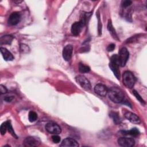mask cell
<instances>
[{"label": "cell", "instance_id": "obj_20", "mask_svg": "<svg viewBox=\"0 0 147 147\" xmlns=\"http://www.w3.org/2000/svg\"><path fill=\"white\" fill-rule=\"evenodd\" d=\"M79 71L81 73H87L90 71V67L82 63L79 64Z\"/></svg>", "mask_w": 147, "mask_h": 147}, {"label": "cell", "instance_id": "obj_1", "mask_svg": "<svg viewBox=\"0 0 147 147\" xmlns=\"http://www.w3.org/2000/svg\"><path fill=\"white\" fill-rule=\"evenodd\" d=\"M108 96L109 99L116 103H123L125 100L123 91L117 87H112L108 89Z\"/></svg>", "mask_w": 147, "mask_h": 147}, {"label": "cell", "instance_id": "obj_13", "mask_svg": "<svg viewBox=\"0 0 147 147\" xmlns=\"http://www.w3.org/2000/svg\"><path fill=\"white\" fill-rule=\"evenodd\" d=\"M72 51H73V47L71 45H67L64 47L63 50V57L65 61H69L71 57L72 54Z\"/></svg>", "mask_w": 147, "mask_h": 147}, {"label": "cell", "instance_id": "obj_8", "mask_svg": "<svg viewBox=\"0 0 147 147\" xmlns=\"http://www.w3.org/2000/svg\"><path fill=\"white\" fill-rule=\"evenodd\" d=\"M118 144L121 146L131 147L134 145L135 141L130 137H120L117 140Z\"/></svg>", "mask_w": 147, "mask_h": 147}, {"label": "cell", "instance_id": "obj_14", "mask_svg": "<svg viewBox=\"0 0 147 147\" xmlns=\"http://www.w3.org/2000/svg\"><path fill=\"white\" fill-rule=\"evenodd\" d=\"M60 146H75V147H77L79 146V144L74 138H66L62 141Z\"/></svg>", "mask_w": 147, "mask_h": 147}, {"label": "cell", "instance_id": "obj_16", "mask_svg": "<svg viewBox=\"0 0 147 147\" xmlns=\"http://www.w3.org/2000/svg\"><path fill=\"white\" fill-rule=\"evenodd\" d=\"M107 29L109 31L110 34L113 37V38L116 40H119L117 33L116 32V30H115L114 28L113 27V25L112 24L111 21L109 20L108 21V24H107Z\"/></svg>", "mask_w": 147, "mask_h": 147}, {"label": "cell", "instance_id": "obj_6", "mask_svg": "<svg viewBox=\"0 0 147 147\" xmlns=\"http://www.w3.org/2000/svg\"><path fill=\"white\" fill-rule=\"evenodd\" d=\"M46 130L53 134H59L61 132V127L55 122H48L45 125Z\"/></svg>", "mask_w": 147, "mask_h": 147}, {"label": "cell", "instance_id": "obj_22", "mask_svg": "<svg viewBox=\"0 0 147 147\" xmlns=\"http://www.w3.org/2000/svg\"><path fill=\"white\" fill-rule=\"evenodd\" d=\"M7 130L9 131V132L16 138H18V137L17 136L16 134L13 129V127H12V125L11 124V122L10 121H7Z\"/></svg>", "mask_w": 147, "mask_h": 147}, {"label": "cell", "instance_id": "obj_23", "mask_svg": "<svg viewBox=\"0 0 147 147\" xmlns=\"http://www.w3.org/2000/svg\"><path fill=\"white\" fill-rule=\"evenodd\" d=\"M133 95H134V96L136 97V98L141 103H142V104H143V105H145V100L142 98V97L141 96V95L138 94V92L137 91L133 90Z\"/></svg>", "mask_w": 147, "mask_h": 147}, {"label": "cell", "instance_id": "obj_31", "mask_svg": "<svg viewBox=\"0 0 147 147\" xmlns=\"http://www.w3.org/2000/svg\"><path fill=\"white\" fill-rule=\"evenodd\" d=\"M14 99V96H5L4 98H3V99L5 101L7 102H10L11 101L13 100V99Z\"/></svg>", "mask_w": 147, "mask_h": 147}, {"label": "cell", "instance_id": "obj_7", "mask_svg": "<svg viewBox=\"0 0 147 147\" xmlns=\"http://www.w3.org/2000/svg\"><path fill=\"white\" fill-rule=\"evenodd\" d=\"M84 25H85L84 22L81 20L79 21L74 22L71 26V31L72 34L75 36L79 35Z\"/></svg>", "mask_w": 147, "mask_h": 147}, {"label": "cell", "instance_id": "obj_29", "mask_svg": "<svg viewBox=\"0 0 147 147\" xmlns=\"http://www.w3.org/2000/svg\"><path fill=\"white\" fill-rule=\"evenodd\" d=\"M115 47V45L114 44H109L107 47V51H109V52H111V51H113L114 48Z\"/></svg>", "mask_w": 147, "mask_h": 147}, {"label": "cell", "instance_id": "obj_15", "mask_svg": "<svg viewBox=\"0 0 147 147\" xmlns=\"http://www.w3.org/2000/svg\"><path fill=\"white\" fill-rule=\"evenodd\" d=\"M0 51H1V53L3 59L6 61H11L14 59V57H13L12 53L10 51H9L7 49H6L5 48L1 47Z\"/></svg>", "mask_w": 147, "mask_h": 147}, {"label": "cell", "instance_id": "obj_4", "mask_svg": "<svg viewBox=\"0 0 147 147\" xmlns=\"http://www.w3.org/2000/svg\"><path fill=\"white\" fill-rule=\"evenodd\" d=\"M118 56L120 66H125L129 57V52L127 49L125 47L122 48L119 51Z\"/></svg>", "mask_w": 147, "mask_h": 147}, {"label": "cell", "instance_id": "obj_24", "mask_svg": "<svg viewBox=\"0 0 147 147\" xmlns=\"http://www.w3.org/2000/svg\"><path fill=\"white\" fill-rule=\"evenodd\" d=\"M96 17L98 18V34L99 36H100L102 34V23L100 20V14L99 13V12L97 13L96 14Z\"/></svg>", "mask_w": 147, "mask_h": 147}, {"label": "cell", "instance_id": "obj_19", "mask_svg": "<svg viewBox=\"0 0 147 147\" xmlns=\"http://www.w3.org/2000/svg\"><path fill=\"white\" fill-rule=\"evenodd\" d=\"M110 117H111L114 123L116 125H118L120 123L121 119H120V117L118 115V114L117 112H114V111H111L110 113Z\"/></svg>", "mask_w": 147, "mask_h": 147}, {"label": "cell", "instance_id": "obj_27", "mask_svg": "<svg viewBox=\"0 0 147 147\" xmlns=\"http://www.w3.org/2000/svg\"><path fill=\"white\" fill-rule=\"evenodd\" d=\"M52 141L55 143H59L60 142V140H61V138H60V137H59L58 136V134H54L52 137Z\"/></svg>", "mask_w": 147, "mask_h": 147}, {"label": "cell", "instance_id": "obj_21", "mask_svg": "<svg viewBox=\"0 0 147 147\" xmlns=\"http://www.w3.org/2000/svg\"><path fill=\"white\" fill-rule=\"evenodd\" d=\"M28 119H29V121L30 122H33L36 121V119H37V113L36 112H34V111H30L29 113Z\"/></svg>", "mask_w": 147, "mask_h": 147}, {"label": "cell", "instance_id": "obj_18", "mask_svg": "<svg viewBox=\"0 0 147 147\" xmlns=\"http://www.w3.org/2000/svg\"><path fill=\"white\" fill-rule=\"evenodd\" d=\"M123 134H126V135H130L132 136H137L140 134V132L137 128H132L130 130L127 131H121Z\"/></svg>", "mask_w": 147, "mask_h": 147}, {"label": "cell", "instance_id": "obj_17", "mask_svg": "<svg viewBox=\"0 0 147 147\" xmlns=\"http://www.w3.org/2000/svg\"><path fill=\"white\" fill-rule=\"evenodd\" d=\"M13 39V37L11 35H5L2 36L0 38V44H10Z\"/></svg>", "mask_w": 147, "mask_h": 147}, {"label": "cell", "instance_id": "obj_28", "mask_svg": "<svg viewBox=\"0 0 147 147\" xmlns=\"http://www.w3.org/2000/svg\"><path fill=\"white\" fill-rule=\"evenodd\" d=\"M132 3V1H129V0H124L122 1V6L123 7H127L128 6H129L130 5H131Z\"/></svg>", "mask_w": 147, "mask_h": 147}, {"label": "cell", "instance_id": "obj_3", "mask_svg": "<svg viewBox=\"0 0 147 147\" xmlns=\"http://www.w3.org/2000/svg\"><path fill=\"white\" fill-rule=\"evenodd\" d=\"M122 79L123 84L129 88H132L136 83V79L132 72L129 71H126L122 75Z\"/></svg>", "mask_w": 147, "mask_h": 147}, {"label": "cell", "instance_id": "obj_10", "mask_svg": "<svg viewBox=\"0 0 147 147\" xmlns=\"http://www.w3.org/2000/svg\"><path fill=\"white\" fill-rule=\"evenodd\" d=\"M25 146H37L40 144V141L38 138L34 137H28L24 141Z\"/></svg>", "mask_w": 147, "mask_h": 147}, {"label": "cell", "instance_id": "obj_11", "mask_svg": "<svg viewBox=\"0 0 147 147\" xmlns=\"http://www.w3.org/2000/svg\"><path fill=\"white\" fill-rule=\"evenodd\" d=\"M95 92L99 96H105L108 92V88L102 84H97L94 87Z\"/></svg>", "mask_w": 147, "mask_h": 147}, {"label": "cell", "instance_id": "obj_12", "mask_svg": "<svg viewBox=\"0 0 147 147\" xmlns=\"http://www.w3.org/2000/svg\"><path fill=\"white\" fill-rule=\"evenodd\" d=\"M124 116L127 120L134 124H140L141 123L140 118L136 114L130 111H126L125 113Z\"/></svg>", "mask_w": 147, "mask_h": 147}, {"label": "cell", "instance_id": "obj_5", "mask_svg": "<svg viewBox=\"0 0 147 147\" xmlns=\"http://www.w3.org/2000/svg\"><path fill=\"white\" fill-rule=\"evenodd\" d=\"M75 80L82 88L84 90L88 91L91 88V86L89 80L83 75H78L75 77Z\"/></svg>", "mask_w": 147, "mask_h": 147}, {"label": "cell", "instance_id": "obj_25", "mask_svg": "<svg viewBox=\"0 0 147 147\" xmlns=\"http://www.w3.org/2000/svg\"><path fill=\"white\" fill-rule=\"evenodd\" d=\"M7 130V121L2 123L1 125V127H0V131H1V135H4L6 132V130Z\"/></svg>", "mask_w": 147, "mask_h": 147}, {"label": "cell", "instance_id": "obj_9", "mask_svg": "<svg viewBox=\"0 0 147 147\" xmlns=\"http://www.w3.org/2000/svg\"><path fill=\"white\" fill-rule=\"evenodd\" d=\"M21 19V14L19 12L14 11L10 15L7 20V23L10 25H16L20 22Z\"/></svg>", "mask_w": 147, "mask_h": 147}, {"label": "cell", "instance_id": "obj_2", "mask_svg": "<svg viewBox=\"0 0 147 147\" xmlns=\"http://www.w3.org/2000/svg\"><path fill=\"white\" fill-rule=\"evenodd\" d=\"M119 66L120 64L118 55H113L110 59L109 67L114 73V75L118 80L120 79V71L119 70Z\"/></svg>", "mask_w": 147, "mask_h": 147}, {"label": "cell", "instance_id": "obj_30", "mask_svg": "<svg viewBox=\"0 0 147 147\" xmlns=\"http://www.w3.org/2000/svg\"><path fill=\"white\" fill-rule=\"evenodd\" d=\"M7 88H6L4 86H3L2 84H1V85H0V92H1V94H5V93L7 92Z\"/></svg>", "mask_w": 147, "mask_h": 147}, {"label": "cell", "instance_id": "obj_26", "mask_svg": "<svg viewBox=\"0 0 147 147\" xmlns=\"http://www.w3.org/2000/svg\"><path fill=\"white\" fill-rule=\"evenodd\" d=\"M20 50L23 53H28L29 51V48L28 45L24 44H21L20 45Z\"/></svg>", "mask_w": 147, "mask_h": 147}]
</instances>
